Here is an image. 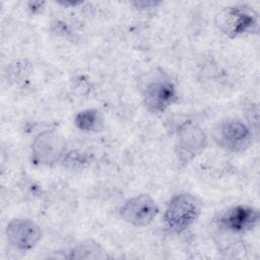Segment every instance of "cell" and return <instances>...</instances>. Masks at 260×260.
Segmentation results:
<instances>
[{
  "label": "cell",
  "mask_w": 260,
  "mask_h": 260,
  "mask_svg": "<svg viewBox=\"0 0 260 260\" xmlns=\"http://www.w3.org/2000/svg\"><path fill=\"white\" fill-rule=\"evenodd\" d=\"M215 21L218 28L231 38L258 30L257 12L244 5L223 8L216 15Z\"/></svg>",
  "instance_id": "obj_1"
},
{
  "label": "cell",
  "mask_w": 260,
  "mask_h": 260,
  "mask_svg": "<svg viewBox=\"0 0 260 260\" xmlns=\"http://www.w3.org/2000/svg\"><path fill=\"white\" fill-rule=\"evenodd\" d=\"M201 210L200 202L191 194L183 193L175 196L169 203L165 220L170 229L180 233L194 223Z\"/></svg>",
  "instance_id": "obj_2"
},
{
  "label": "cell",
  "mask_w": 260,
  "mask_h": 260,
  "mask_svg": "<svg viewBox=\"0 0 260 260\" xmlns=\"http://www.w3.org/2000/svg\"><path fill=\"white\" fill-rule=\"evenodd\" d=\"M206 145V134L198 125L188 122L180 127L177 134L175 150L178 159L182 164L191 161Z\"/></svg>",
  "instance_id": "obj_3"
},
{
  "label": "cell",
  "mask_w": 260,
  "mask_h": 260,
  "mask_svg": "<svg viewBox=\"0 0 260 260\" xmlns=\"http://www.w3.org/2000/svg\"><path fill=\"white\" fill-rule=\"evenodd\" d=\"M158 208L154 200L146 194L137 195L120 208L121 217L135 226L148 225L156 216Z\"/></svg>",
  "instance_id": "obj_4"
},
{
  "label": "cell",
  "mask_w": 260,
  "mask_h": 260,
  "mask_svg": "<svg viewBox=\"0 0 260 260\" xmlns=\"http://www.w3.org/2000/svg\"><path fill=\"white\" fill-rule=\"evenodd\" d=\"M6 237L13 247L19 250H29L40 241L42 231L30 219L15 218L7 224Z\"/></svg>",
  "instance_id": "obj_5"
},
{
  "label": "cell",
  "mask_w": 260,
  "mask_h": 260,
  "mask_svg": "<svg viewBox=\"0 0 260 260\" xmlns=\"http://www.w3.org/2000/svg\"><path fill=\"white\" fill-rule=\"evenodd\" d=\"M249 128L240 121H228L222 123L215 134V140L226 150L239 152L245 150L251 142Z\"/></svg>",
  "instance_id": "obj_6"
},
{
  "label": "cell",
  "mask_w": 260,
  "mask_h": 260,
  "mask_svg": "<svg viewBox=\"0 0 260 260\" xmlns=\"http://www.w3.org/2000/svg\"><path fill=\"white\" fill-rule=\"evenodd\" d=\"M176 100V88L168 79H156L143 90V102L146 109L153 113L164 112Z\"/></svg>",
  "instance_id": "obj_7"
},
{
  "label": "cell",
  "mask_w": 260,
  "mask_h": 260,
  "mask_svg": "<svg viewBox=\"0 0 260 260\" xmlns=\"http://www.w3.org/2000/svg\"><path fill=\"white\" fill-rule=\"evenodd\" d=\"M31 150L37 162L50 165L57 162L63 156L64 144L58 134L53 131H46L36 137Z\"/></svg>",
  "instance_id": "obj_8"
},
{
  "label": "cell",
  "mask_w": 260,
  "mask_h": 260,
  "mask_svg": "<svg viewBox=\"0 0 260 260\" xmlns=\"http://www.w3.org/2000/svg\"><path fill=\"white\" fill-rule=\"evenodd\" d=\"M256 209L246 205H238L226 210L218 219V225L232 233H245L252 230L258 222Z\"/></svg>",
  "instance_id": "obj_9"
},
{
  "label": "cell",
  "mask_w": 260,
  "mask_h": 260,
  "mask_svg": "<svg viewBox=\"0 0 260 260\" xmlns=\"http://www.w3.org/2000/svg\"><path fill=\"white\" fill-rule=\"evenodd\" d=\"M74 123L77 128L83 131H94L99 129L102 123L101 115L95 110H85L78 113L74 119Z\"/></svg>",
  "instance_id": "obj_10"
},
{
  "label": "cell",
  "mask_w": 260,
  "mask_h": 260,
  "mask_svg": "<svg viewBox=\"0 0 260 260\" xmlns=\"http://www.w3.org/2000/svg\"><path fill=\"white\" fill-rule=\"evenodd\" d=\"M64 161L67 165H72V166H76V165H82V164H86L88 161V157L85 154L82 153H76V152H69L67 153V155L64 158Z\"/></svg>",
  "instance_id": "obj_11"
},
{
  "label": "cell",
  "mask_w": 260,
  "mask_h": 260,
  "mask_svg": "<svg viewBox=\"0 0 260 260\" xmlns=\"http://www.w3.org/2000/svg\"><path fill=\"white\" fill-rule=\"evenodd\" d=\"M137 7H142V8H145V7H149V6H155V5H158L159 2H153V1H138V2H135L134 3Z\"/></svg>",
  "instance_id": "obj_12"
}]
</instances>
